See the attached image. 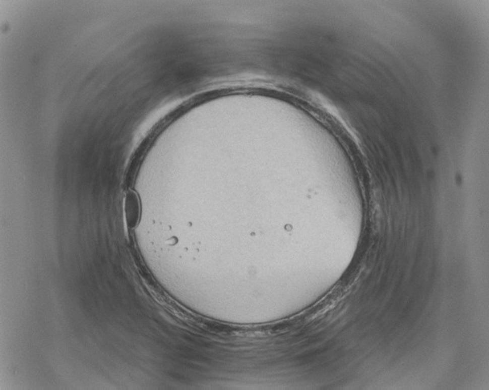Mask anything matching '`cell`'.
I'll return each mask as SVG.
<instances>
[{"label": "cell", "mask_w": 489, "mask_h": 390, "mask_svg": "<svg viewBox=\"0 0 489 390\" xmlns=\"http://www.w3.org/2000/svg\"><path fill=\"white\" fill-rule=\"evenodd\" d=\"M127 223L130 227H135L139 219V208L137 203L133 201V194H129L127 201Z\"/></svg>", "instance_id": "obj_1"}]
</instances>
